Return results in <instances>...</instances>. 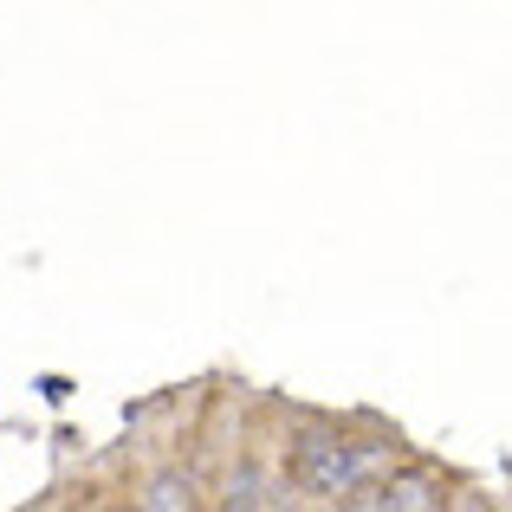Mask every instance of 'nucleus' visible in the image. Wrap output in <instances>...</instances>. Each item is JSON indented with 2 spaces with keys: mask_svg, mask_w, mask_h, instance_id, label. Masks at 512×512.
<instances>
[{
  "mask_svg": "<svg viewBox=\"0 0 512 512\" xmlns=\"http://www.w3.org/2000/svg\"><path fill=\"white\" fill-rule=\"evenodd\" d=\"M292 487L318 493V500H350L363 487L357 448L338 435H299V448H292Z\"/></svg>",
  "mask_w": 512,
  "mask_h": 512,
  "instance_id": "1",
  "label": "nucleus"
},
{
  "mask_svg": "<svg viewBox=\"0 0 512 512\" xmlns=\"http://www.w3.org/2000/svg\"><path fill=\"white\" fill-rule=\"evenodd\" d=\"M221 500H227V506H286L292 493H286V487H273L266 474H234Z\"/></svg>",
  "mask_w": 512,
  "mask_h": 512,
  "instance_id": "2",
  "label": "nucleus"
},
{
  "mask_svg": "<svg viewBox=\"0 0 512 512\" xmlns=\"http://www.w3.org/2000/svg\"><path fill=\"white\" fill-rule=\"evenodd\" d=\"M143 506H150V512H175V506H195V480H175V474H163V480H150V487H143Z\"/></svg>",
  "mask_w": 512,
  "mask_h": 512,
  "instance_id": "3",
  "label": "nucleus"
}]
</instances>
